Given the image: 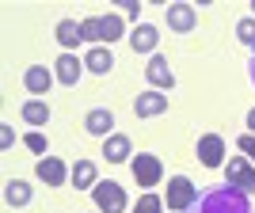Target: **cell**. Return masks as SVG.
<instances>
[{
	"label": "cell",
	"instance_id": "1",
	"mask_svg": "<svg viewBox=\"0 0 255 213\" xmlns=\"http://www.w3.org/2000/svg\"><path fill=\"white\" fill-rule=\"evenodd\" d=\"M187 213H252V202H248V194L240 191V187H229V183H225V187L206 191Z\"/></svg>",
	"mask_w": 255,
	"mask_h": 213
},
{
	"label": "cell",
	"instance_id": "2",
	"mask_svg": "<svg viewBox=\"0 0 255 213\" xmlns=\"http://www.w3.org/2000/svg\"><path fill=\"white\" fill-rule=\"evenodd\" d=\"M198 198H202V194H198V187H194L187 175H171V179H168V210L187 213Z\"/></svg>",
	"mask_w": 255,
	"mask_h": 213
},
{
	"label": "cell",
	"instance_id": "3",
	"mask_svg": "<svg viewBox=\"0 0 255 213\" xmlns=\"http://www.w3.org/2000/svg\"><path fill=\"white\" fill-rule=\"evenodd\" d=\"M133 179H137V187H145V191L160 187V179H164V164H160V156H152V152H137V156H133Z\"/></svg>",
	"mask_w": 255,
	"mask_h": 213
},
{
	"label": "cell",
	"instance_id": "4",
	"mask_svg": "<svg viewBox=\"0 0 255 213\" xmlns=\"http://www.w3.org/2000/svg\"><path fill=\"white\" fill-rule=\"evenodd\" d=\"M92 198H96L99 213H126V191H122L115 179L96 183V187H92Z\"/></svg>",
	"mask_w": 255,
	"mask_h": 213
},
{
	"label": "cell",
	"instance_id": "5",
	"mask_svg": "<svg viewBox=\"0 0 255 213\" xmlns=\"http://www.w3.org/2000/svg\"><path fill=\"white\" fill-rule=\"evenodd\" d=\"M194 23H198V11L191 4H168V27L175 34H191Z\"/></svg>",
	"mask_w": 255,
	"mask_h": 213
},
{
	"label": "cell",
	"instance_id": "6",
	"mask_svg": "<svg viewBox=\"0 0 255 213\" xmlns=\"http://www.w3.org/2000/svg\"><path fill=\"white\" fill-rule=\"evenodd\" d=\"M229 187H240L244 194L255 191V168L248 164V160H240V156L229 160Z\"/></svg>",
	"mask_w": 255,
	"mask_h": 213
},
{
	"label": "cell",
	"instance_id": "7",
	"mask_svg": "<svg viewBox=\"0 0 255 213\" xmlns=\"http://www.w3.org/2000/svg\"><path fill=\"white\" fill-rule=\"evenodd\" d=\"M198 160H202L206 168H221V164H225V141L217 137V133L198 137Z\"/></svg>",
	"mask_w": 255,
	"mask_h": 213
},
{
	"label": "cell",
	"instance_id": "8",
	"mask_svg": "<svg viewBox=\"0 0 255 213\" xmlns=\"http://www.w3.org/2000/svg\"><path fill=\"white\" fill-rule=\"evenodd\" d=\"M164 110H168V96H160V92H141L133 99V114L137 118H156Z\"/></svg>",
	"mask_w": 255,
	"mask_h": 213
},
{
	"label": "cell",
	"instance_id": "9",
	"mask_svg": "<svg viewBox=\"0 0 255 213\" xmlns=\"http://www.w3.org/2000/svg\"><path fill=\"white\" fill-rule=\"evenodd\" d=\"M38 179H42L46 187H65V179H69V168H65L57 156H42V160H38Z\"/></svg>",
	"mask_w": 255,
	"mask_h": 213
},
{
	"label": "cell",
	"instance_id": "10",
	"mask_svg": "<svg viewBox=\"0 0 255 213\" xmlns=\"http://www.w3.org/2000/svg\"><path fill=\"white\" fill-rule=\"evenodd\" d=\"M145 76H149L152 88H175V73L168 69V61L160 57V53H152L149 65H145Z\"/></svg>",
	"mask_w": 255,
	"mask_h": 213
},
{
	"label": "cell",
	"instance_id": "11",
	"mask_svg": "<svg viewBox=\"0 0 255 213\" xmlns=\"http://www.w3.org/2000/svg\"><path fill=\"white\" fill-rule=\"evenodd\" d=\"M23 84H27V92H31V96H46V92H50V84H53V73L46 69V65H31V69L23 73Z\"/></svg>",
	"mask_w": 255,
	"mask_h": 213
},
{
	"label": "cell",
	"instance_id": "12",
	"mask_svg": "<svg viewBox=\"0 0 255 213\" xmlns=\"http://www.w3.org/2000/svg\"><path fill=\"white\" fill-rule=\"evenodd\" d=\"M156 42H160V34H156V27H152V23H137V27H133V34H129L133 53H152V50H156Z\"/></svg>",
	"mask_w": 255,
	"mask_h": 213
},
{
	"label": "cell",
	"instance_id": "13",
	"mask_svg": "<svg viewBox=\"0 0 255 213\" xmlns=\"http://www.w3.org/2000/svg\"><path fill=\"white\" fill-rule=\"evenodd\" d=\"M53 65H57V69H53V76H57L65 88H76V80H80V65H84V61H76L73 53H61Z\"/></svg>",
	"mask_w": 255,
	"mask_h": 213
},
{
	"label": "cell",
	"instance_id": "14",
	"mask_svg": "<svg viewBox=\"0 0 255 213\" xmlns=\"http://www.w3.org/2000/svg\"><path fill=\"white\" fill-rule=\"evenodd\" d=\"M111 126H115V114H111L107 106H96V110H88V118H84V129H88V133H96V137H107V133H111Z\"/></svg>",
	"mask_w": 255,
	"mask_h": 213
},
{
	"label": "cell",
	"instance_id": "15",
	"mask_svg": "<svg viewBox=\"0 0 255 213\" xmlns=\"http://www.w3.org/2000/svg\"><path fill=\"white\" fill-rule=\"evenodd\" d=\"M84 65H88L96 76H107L111 69H115V57H111L103 46H92V50H88V57H84Z\"/></svg>",
	"mask_w": 255,
	"mask_h": 213
},
{
	"label": "cell",
	"instance_id": "16",
	"mask_svg": "<svg viewBox=\"0 0 255 213\" xmlns=\"http://www.w3.org/2000/svg\"><path fill=\"white\" fill-rule=\"evenodd\" d=\"M19 114H23V122H31V126H46V122H50V106H46L42 99H27Z\"/></svg>",
	"mask_w": 255,
	"mask_h": 213
},
{
	"label": "cell",
	"instance_id": "17",
	"mask_svg": "<svg viewBox=\"0 0 255 213\" xmlns=\"http://www.w3.org/2000/svg\"><path fill=\"white\" fill-rule=\"evenodd\" d=\"M57 42H61L65 50H73L76 42H84V31H80V23H76V19H61V23H57Z\"/></svg>",
	"mask_w": 255,
	"mask_h": 213
},
{
	"label": "cell",
	"instance_id": "18",
	"mask_svg": "<svg viewBox=\"0 0 255 213\" xmlns=\"http://www.w3.org/2000/svg\"><path fill=\"white\" fill-rule=\"evenodd\" d=\"M4 202L8 206H27L31 202V187H27L23 179H8L4 183Z\"/></svg>",
	"mask_w": 255,
	"mask_h": 213
},
{
	"label": "cell",
	"instance_id": "19",
	"mask_svg": "<svg viewBox=\"0 0 255 213\" xmlns=\"http://www.w3.org/2000/svg\"><path fill=\"white\" fill-rule=\"evenodd\" d=\"M103 156L111 160V164H122V160L129 156V137H122V133H111V137H107Z\"/></svg>",
	"mask_w": 255,
	"mask_h": 213
},
{
	"label": "cell",
	"instance_id": "20",
	"mask_svg": "<svg viewBox=\"0 0 255 213\" xmlns=\"http://www.w3.org/2000/svg\"><path fill=\"white\" fill-rule=\"evenodd\" d=\"M73 183L80 187V191H84V187H96V164H92V160H76Z\"/></svg>",
	"mask_w": 255,
	"mask_h": 213
},
{
	"label": "cell",
	"instance_id": "21",
	"mask_svg": "<svg viewBox=\"0 0 255 213\" xmlns=\"http://www.w3.org/2000/svg\"><path fill=\"white\" fill-rule=\"evenodd\" d=\"M99 23H103V42H118L122 38V15L107 11V15H99Z\"/></svg>",
	"mask_w": 255,
	"mask_h": 213
},
{
	"label": "cell",
	"instance_id": "22",
	"mask_svg": "<svg viewBox=\"0 0 255 213\" xmlns=\"http://www.w3.org/2000/svg\"><path fill=\"white\" fill-rule=\"evenodd\" d=\"M236 38H240L244 46H252V50H255V15H244V19L236 23Z\"/></svg>",
	"mask_w": 255,
	"mask_h": 213
},
{
	"label": "cell",
	"instance_id": "23",
	"mask_svg": "<svg viewBox=\"0 0 255 213\" xmlns=\"http://www.w3.org/2000/svg\"><path fill=\"white\" fill-rule=\"evenodd\" d=\"M133 213H164V202H160L152 191H145V194L137 198V206H133Z\"/></svg>",
	"mask_w": 255,
	"mask_h": 213
},
{
	"label": "cell",
	"instance_id": "24",
	"mask_svg": "<svg viewBox=\"0 0 255 213\" xmlns=\"http://www.w3.org/2000/svg\"><path fill=\"white\" fill-rule=\"evenodd\" d=\"M80 31H84V42H103V23H99V15L84 19V23H80Z\"/></svg>",
	"mask_w": 255,
	"mask_h": 213
},
{
	"label": "cell",
	"instance_id": "25",
	"mask_svg": "<svg viewBox=\"0 0 255 213\" xmlns=\"http://www.w3.org/2000/svg\"><path fill=\"white\" fill-rule=\"evenodd\" d=\"M23 141H27V149H31V152H38V156L46 152V137H42V133H27Z\"/></svg>",
	"mask_w": 255,
	"mask_h": 213
},
{
	"label": "cell",
	"instance_id": "26",
	"mask_svg": "<svg viewBox=\"0 0 255 213\" xmlns=\"http://www.w3.org/2000/svg\"><path fill=\"white\" fill-rule=\"evenodd\" d=\"M236 145H240V152H248V156L255 160V133H244V137L236 141Z\"/></svg>",
	"mask_w": 255,
	"mask_h": 213
},
{
	"label": "cell",
	"instance_id": "27",
	"mask_svg": "<svg viewBox=\"0 0 255 213\" xmlns=\"http://www.w3.org/2000/svg\"><path fill=\"white\" fill-rule=\"evenodd\" d=\"M137 8H141L137 0H122V11H126V15H133V19H137Z\"/></svg>",
	"mask_w": 255,
	"mask_h": 213
},
{
	"label": "cell",
	"instance_id": "28",
	"mask_svg": "<svg viewBox=\"0 0 255 213\" xmlns=\"http://www.w3.org/2000/svg\"><path fill=\"white\" fill-rule=\"evenodd\" d=\"M0 141H4V149L11 145V126H0Z\"/></svg>",
	"mask_w": 255,
	"mask_h": 213
},
{
	"label": "cell",
	"instance_id": "29",
	"mask_svg": "<svg viewBox=\"0 0 255 213\" xmlns=\"http://www.w3.org/2000/svg\"><path fill=\"white\" fill-rule=\"evenodd\" d=\"M248 126H252V133H255V106L248 110Z\"/></svg>",
	"mask_w": 255,
	"mask_h": 213
},
{
	"label": "cell",
	"instance_id": "30",
	"mask_svg": "<svg viewBox=\"0 0 255 213\" xmlns=\"http://www.w3.org/2000/svg\"><path fill=\"white\" fill-rule=\"evenodd\" d=\"M252 84H255V50H252Z\"/></svg>",
	"mask_w": 255,
	"mask_h": 213
},
{
	"label": "cell",
	"instance_id": "31",
	"mask_svg": "<svg viewBox=\"0 0 255 213\" xmlns=\"http://www.w3.org/2000/svg\"><path fill=\"white\" fill-rule=\"evenodd\" d=\"M252 15H255V4H252Z\"/></svg>",
	"mask_w": 255,
	"mask_h": 213
}]
</instances>
